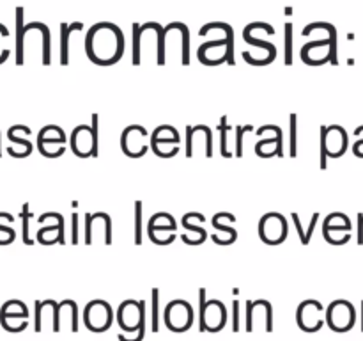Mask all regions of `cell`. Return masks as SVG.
<instances>
[{
	"label": "cell",
	"mask_w": 363,
	"mask_h": 341,
	"mask_svg": "<svg viewBox=\"0 0 363 341\" xmlns=\"http://www.w3.org/2000/svg\"><path fill=\"white\" fill-rule=\"evenodd\" d=\"M85 53L99 66H112L119 63L124 53V34L116 23L99 21L92 25L85 38Z\"/></svg>",
	"instance_id": "obj_1"
},
{
	"label": "cell",
	"mask_w": 363,
	"mask_h": 341,
	"mask_svg": "<svg viewBox=\"0 0 363 341\" xmlns=\"http://www.w3.org/2000/svg\"><path fill=\"white\" fill-rule=\"evenodd\" d=\"M98 116L92 117V126L87 124H80L71 134V149L80 158H87V156L96 155L98 153Z\"/></svg>",
	"instance_id": "obj_2"
},
{
	"label": "cell",
	"mask_w": 363,
	"mask_h": 341,
	"mask_svg": "<svg viewBox=\"0 0 363 341\" xmlns=\"http://www.w3.org/2000/svg\"><path fill=\"white\" fill-rule=\"evenodd\" d=\"M201 295V330L218 332L227 323V309L220 301L206 302V290L199 291Z\"/></svg>",
	"instance_id": "obj_3"
},
{
	"label": "cell",
	"mask_w": 363,
	"mask_h": 341,
	"mask_svg": "<svg viewBox=\"0 0 363 341\" xmlns=\"http://www.w3.org/2000/svg\"><path fill=\"white\" fill-rule=\"evenodd\" d=\"M337 41L335 39H319L307 43L301 48V59L311 66H321L325 63H337Z\"/></svg>",
	"instance_id": "obj_4"
},
{
	"label": "cell",
	"mask_w": 363,
	"mask_h": 341,
	"mask_svg": "<svg viewBox=\"0 0 363 341\" xmlns=\"http://www.w3.org/2000/svg\"><path fill=\"white\" fill-rule=\"evenodd\" d=\"M347 148V134L342 126H333L323 128L321 131V167L326 166L325 158L332 156V158H339L344 155Z\"/></svg>",
	"instance_id": "obj_5"
},
{
	"label": "cell",
	"mask_w": 363,
	"mask_h": 341,
	"mask_svg": "<svg viewBox=\"0 0 363 341\" xmlns=\"http://www.w3.org/2000/svg\"><path fill=\"white\" fill-rule=\"evenodd\" d=\"M84 322L92 332H105L113 322V311L105 301L89 302L84 313Z\"/></svg>",
	"instance_id": "obj_6"
},
{
	"label": "cell",
	"mask_w": 363,
	"mask_h": 341,
	"mask_svg": "<svg viewBox=\"0 0 363 341\" xmlns=\"http://www.w3.org/2000/svg\"><path fill=\"white\" fill-rule=\"evenodd\" d=\"M167 327L174 332H184L194 323V309L186 301H172L163 313Z\"/></svg>",
	"instance_id": "obj_7"
},
{
	"label": "cell",
	"mask_w": 363,
	"mask_h": 341,
	"mask_svg": "<svg viewBox=\"0 0 363 341\" xmlns=\"http://www.w3.org/2000/svg\"><path fill=\"white\" fill-rule=\"evenodd\" d=\"M287 220L280 213H266L259 222V234L268 245H279L287 238Z\"/></svg>",
	"instance_id": "obj_8"
},
{
	"label": "cell",
	"mask_w": 363,
	"mask_h": 341,
	"mask_svg": "<svg viewBox=\"0 0 363 341\" xmlns=\"http://www.w3.org/2000/svg\"><path fill=\"white\" fill-rule=\"evenodd\" d=\"M354 318H357L354 308L346 301H335L333 304H330L325 316L330 329L335 330V332H346V330H350L354 325Z\"/></svg>",
	"instance_id": "obj_9"
},
{
	"label": "cell",
	"mask_w": 363,
	"mask_h": 341,
	"mask_svg": "<svg viewBox=\"0 0 363 341\" xmlns=\"http://www.w3.org/2000/svg\"><path fill=\"white\" fill-rule=\"evenodd\" d=\"M149 238L152 244L169 245L176 240V220L172 215L160 212L149 220Z\"/></svg>",
	"instance_id": "obj_10"
},
{
	"label": "cell",
	"mask_w": 363,
	"mask_h": 341,
	"mask_svg": "<svg viewBox=\"0 0 363 341\" xmlns=\"http://www.w3.org/2000/svg\"><path fill=\"white\" fill-rule=\"evenodd\" d=\"M117 320H119L121 329L126 332L140 330L138 327L145 325V304L138 301H126L119 305L117 311Z\"/></svg>",
	"instance_id": "obj_11"
},
{
	"label": "cell",
	"mask_w": 363,
	"mask_h": 341,
	"mask_svg": "<svg viewBox=\"0 0 363 341\" xmlns=\"http://www.w3.org/2000/svg\"><path fill=\"white\" fill-rule=\"evenodd\" d=\"M145 137H147V130L140 124H131L121 135V148H123L124 155L130 158H140L147 153V144H145Z\"/></svg>",
	"instance_id": "obj_12"
},
{
	"label": "cell",
	"mask_w": 363,
	"mask_h": 341,
	"mask_svg": "<svg viewBox=\"0 0 363 341\" xmlns=\"http://www.w3.org/2000/svg\"><path fill=\"white\" fill-rule=\"evenodd\" d=\"M351 222L344 213H330L325 219L323 234L333 245H342L350 240Z\"/></svg>",
	"instance_id": "obj_13"
},
{
	"label": "cell",
	"mask_w": 363,
	"mask_h": 341,
	"mask_svg": "<svg viewBox=\"0 0 363 341\" xmlns=\"http://www.w3.org/2000/svg\"><path fill=\"white\" fill-rule=\"evenodd\" d=\"M323 305L318 301H305L303 304H300L296 313V322L300 325L301 330L305 332H318L323 325H325V320L321 318Z\"/></svg>",
	"instance_id": "obj_14"
},
{
	"label": "cell",
	"mask_w": 363,
	"mask_h": 341,
	"mask_svg": "<svg viewBox=\"0 0 363 341\" xmlns=\"http://www.w3.org/2000/svg\"><path fill=\"white\" fill-rule=\"evenodd\" d=\"M179 141L181 137L179 134H177L176 128L170 126V124H162V126L156 128L155 134H152L151 148L158 156L163 155V148H169V151L177 155V153H179Z\"/></svg>",
	"instance_id": "obj_15"
},
{
	"label": "cell",
	"mask_w": 363,
	"mask_h": 341,
	"mask_svg": "<svg viewBox=\"0 0 363 341\" xmlns=\"http://www.w3.org/2000/svg\"><path fill=\"white\" fill-rule=\"evenodd\" d=\"M48 146L66 148V134H64L62 128L57 126V124H48V126H45L41 131H39L38 148L39 151H41V155H45Z\"/></svg>",
	"instance_id": "obj_16"
},
{
	"label": "cell",
	"mask_w": 363,
	"mask_h": 341,
	"mask_svg": "<svg viewBox=\"0 0 363 341\" xmlns=\"http://www.w3.org/2000/svg\"><path fill=\"white\" fill-rule=\"evenodd\" d=\"M255 153L262 158H269V156L282 155V130L277 131L273 137L262 139L255 144Z\"/></svg>",
	"instance_id": "obj_17"
},
{
	"label": "cell",
	"mask_w": 363,
	"mask_h": 341,
	"mask_svg": "<svg viewBox=\"0 0 363 341\" xmlns=\"http://www.w3.org/2000/svg\"><path fill=\"white\" fill-rule=\"evenodd\" d=\"M27 320L28 318V309L23 302L20 301H9L2 305L0 309V323L7 325L9 320Z\"/></svg>",
	"instance_id": "obj_18"
},
{
	"label": "cell",
	"mask_w": 363,
	"mask_h": 341,
	"mask_svg": "<svg viewBox=\"0 0 363 341\" xmlns=\"http://www.w3.org/2000/svg\"><path fill=\"white\" fill-rule=\"evenodd\" d=\"M38 242L43 245L64 244V220L45 226L38 231Z\"/></svg>",
	"instance_id": "obj_19"
},
{
	"label": "cell",
	"mask_w": 363,
	"mask_h": 341,
	"mask_svg": "<svg viewBox=\"0 0 363 341\" xmlns=\"http://www.w3.org/2000/svg\"><path fill=\"white\" fill-rule=\"evenodd\" d=\"M84 23L74 21V23L60 25V64L67 66L69 64V36L73 31H80Z\"/></svg>",
	"instance_id": "obj_20"
},
{
	"label": "cell",
	"mask_w": 363,
	"mask_h": 341,
	"mask_svg": "<svg viewBox=\"0 0 363 341\" xmlns=\"http://www.w3.org/2000/svg\"><path fill=\"white\" fill-rule=\"evenodd\" d=\"M27 128L28 126H25V124H14V126H11L9 130H7V139H9L11 142H14V144L20 146L21 153H23V158L32 153V144L28 142V139L20 137L21 131H25Z\"/></svg>",
	"instance_id": "obj_21"
},
{
	"label": "cell",
	"mask_w": 363,
	"mask_h": 341,
	"mask_svg": "<svg viewBox=\"0 0 363 341\" xmlns=\"http://www.w3.org/2000/svg\"><path fill=\"white\" fill-rule=\"evenodd\" d=\"M25 34H23V7H16V64L21 66L25 63L23 59V46H25Z\"/></svg>",
	"instance_id": "obj_22"
},
{
	"label": "cell",
	"mask_w": 363,
	"mask_h": 341,
	"mask_svg": "<svg viewBox=\"0 0 363 341\" xmlns=\"http://www.w3.org/2000/svg\"><path fill=\"white\" fill-rule=\"evenodd\" d=\"M243 39H245V41H247V43H250V45H254V46H259V48L266 50V52H268L269 55L273 57V59H275V57H277V48H275V46H273L272 43L264 41V39H259V38H255V36L252 34V32L248 31V28H245V31H243Z\"/></svg>",
	"instance_id": "obj_23"
},
{
	"label": "cell",
	"mask_w": 363,
	"mask_h": 341,
	"mask_svg": "<svg viewBox=\"0 0 363 341\" xmlns=\"http://www.w3.org/2000/svg\"><path fill=\"white\" fill-rule=\"evenodd\" d=\"M172 25L176 28H179L181 36H183V57H181V63L188 64L190 63V31H188L186 25L181 23V21H174Z\"/></svg>",
	"instance_id": "obj_24"
},
{
	"label": "cell",
	"mask_w": 363,
	"mask_h": 341,
	"mask_svg": "<svg viewBox=\"0 0 363 341\" xmlns=\"http://www.w3.org/2000/svg\"><path fill=\"white\" fill-rule=\"evenodd\" d=\"M222 234H213L211 240L218 245H230L233 242H236L238 233L233 229V227H227L225 231H220Z\"/></svg>",
	"instance_id": "obj_25"
},
{
	"label": "cell",
	"mask_w": 363,
	"mask_h": 341,
	"mask_svg": "<svg viewBox=\"0 0 363 341\" xmlns=\"http://www.w3.org/2000/svg\"><path fill=\"white\" fill-rule=\"evenodd\" d=\"M39 31H41L43 36V64L48 66L50 64V31L45 23L39 21Z\"/></svg>",
	"instance_id": "obj_26"
},
{
	"label": "cell",
	"mask_w": 363,
	"mask_h": 341,
	"mask_svg": "<svg viewBox=\"0 0 363 341\" xmlns=\"http://www.w3.org/2000/svg\"><path fill=\"white\" fill-rule=\"evenodd\" d=\"M140 39H142L140 25L133 23V64L135 66L140 64Z\"/></svg>",
	"instance_id": "obj_27"
},
{
	"label": "cell",
	"mask_w": 363,
	"mask_h": 341,
	"mask_svg": "<svg viewBox=\"0 0 363 341\" xmlns=\"http://www.w3.org/2000/svg\"><path fill=\"white\" fill-rule=\"evenodd\" d=\"M135 244H142V202H135Z\"/></svg>",
	"instance_id": "obj_28"
},
{
	"label": "cell",
	"mask_w": 363,
	"mask_h": 341,
	"mask_svg": "<svg viewBox=\"0 0 363 341\" xmlns=\"http://www.w3.org/2000/svg\"><path fill=\"white\" fill-rule=\"evenodd\" d=\"M286 64H293V25L286 23Z\"/></svg>",
	"instance_id": "obj_29"
},
{
	"label": "cell",
	"mask_w": 363,
	"mask_h": 341,
	"mask_svg": "<svg viewBox=\"0 0 363 341\" xmlns=\"http://www.w3.org/2000/svg\"><path fill=\"white\" fill-rule=\"evenodd\" d=\"M28 219H30V213H28V205H23V208H21V220H23V244L25 245L34 244V242L30 240V237H28Z\"/></svg>",
	"instance_id": "obj_30"
},
{
	"label": "cell",
	"mask_w": 363,
	"mask_h": 341,
	"mask_svg": "<svg viewBox=\"0 0 363 341\" xmlns=\"http://www.w3.org/2000/svg\"><path fill=\"white\" fill-rule=\"evenodd\" d=\"M160 291L158 290H152V330L158 332V304H160V298H158Z\"/></svg>",
	"instance_id": "obj_31"
},
{
	"label": "cell",
	"mask_w": 363,
	"mask_h": 341,
	"mask_svg": "<svg viewBox=\"0 0 363 341\" xmlns=\"http://www.w3.org/2000/svg\"><path fill=\"white\" fill-rule=\"evenodd\" d=\"M291 156H296V114L291 116Z\"/></svg>",
	"instance_id": "obj_32"
},
{
	"label": "cell",
	"mask_w": 363,
	"mask_h": 341,
	"mask_svg": "<svg viewBox=\"0 0 363 341\" xmlns=\"http://www.w3.org/2000/svg\"><path fill=\"white\" fill-rule=\"evenodd\" d=\"M0 233H4V237H6V240H4V245L13 244L14 238H16V233H14L13 227L6 226V224H0Z\"/></svg>",
	"instance_id": "obj_33"
},
{
	"label": "cell",
	"mask_w": 363,
	"mask_h": 341,
	"mask_svg": "<svg viewBox=\"0 0 363 341\" xmlns=\"http://www.w3.org/2000/svg\"><path fill=\"white\" fill-rule=\"evenodd\" d=\"M252 126H245V128H240L238 126V137H236V151H238V156L243 155V134L245 131H250Z\"/></svg>",
	"instance_id": "obj_34"
},
{
	"label": "cell",
	"mask_w": 363,
	"mask_h": 341,
	"mask_svg": "<svg viewBox=\"0 0 363 341\" xmlns=\"http://www.w3.org/2000/svg\"><path fill=\"white\" fill-rule=\"evenodd\" d=\"M225 123H227V119L223 117L222 126H220V130H222V155L225 156V158H229L230 153L227 151V126H225Z\"/></svg>",
	"instance_id": "obj_35"
},
{
	"label": "cell",
	"mask_w": 363,
	"mask_h": 341,
	"mask_svg": "<svg viewBox=\"0 0 363 341\" xmlns=\"http://www.w3.org/2000/svg\"><path fill=\"white\" fill-rule=\"evenodd\" d=\"M234 330H240V302L234 301Z\"/></svg>",
	"instance_id": "obj_36"
},
{
	"label": "cell",
	"mask_w": 363,
	"mask_h": 341,
	"mask_svg": "<svg viewBox=\"0 0 363 341\" xmlns=\"http://www.w3.org/2000/svg\"><path fill=\"white\" fill-rule=\"evenodd\" d=\"M78 215L73 213V244H78Z\"/></svg>",
	"instance_id": "obj_37"
}]
</instances>
